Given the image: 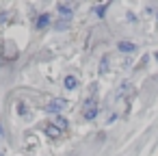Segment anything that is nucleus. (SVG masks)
<instances>
[{"instance_id":"7ed1b4c3","label":"nucleus","mask_w":158,"mask_h":156,"mask_svg":"<svg viewBox=\"0 0 158 156\" xmlns=\"http://www.w3.org/2000/svg\"><path fill=\"white\" fill-rule=\"evenodd\" d=\"M117 48H119V52H136V46L130 41H119Z\"/></svg>"},{"instance_id":"9d476101","label":"nucleus","mask_w":158,"mask_h":156,"mask_svg":"<svg viewBox=\"0 0 158 156\" xmlns=\"http://www.w3.org/2000/svg\"><path fill=\"white\" fill-rule=\"evenodd\" d=\"M0 156H2V154H0Z\"/></svg>"},{"instance_id":"423d86ee","label":"nucleus","mask_w":158,"mask_h":156,"mask_svg":"<svg viewBox=\"0 0 158 156\" xmlns=\"http://www.w3.org/2000/svg\"><path fill=\"white\" fill-rule=\"evenodd\" d=\"M52 126H56V128H59V130L63 132V130L67 128V119H65V117H56V119L52 121Z\"/></svg>"},{"instance_id":"1a4fd4ad","label":"nucleus","mask_w":158,"mask_h":156,"mask_svg":"<svg viewBox=\"0 0 158 156\" xmlns=\"http://www.w3.org/2000/svg\"><path fill=\"white\" fill-rule=\"evenodd\" d=\"M106 7H108V5H104V7H98V9H95V13H98V15H104V11H106Z\"/></svg>"},{"instance_id":"6e6552de","label":"nucleus","mask_w":158,"mask_h":156,"mask_svg":"<svg viewBox=\"0 0 158 156\" xmlns=\"http://www.w3.org/2000/svg\"><path fill=\"white\" fill-rule=\"evenodd\" d=\"M59 11L65 15V20H69V18H72V9H69L67 5H59Z\"/></svg>"},{"instance_id":"39448f33","label":"nucleus","mask_w":158,"mask_h":156,"mask_svg":"<svg viewBox=\"0 0 158 156\" xmlns=\"http://www.w3.org/2000/svg\"><path fill=\"white\" fill-rule=\"evenodd\" d=\"M50 24V15L48 13H44V15H39V20H37V28L41 31V28H46Z\"/></svg>"},{"instance_id":"20e7f679","label":"nucleus","mask_w":158,"mask_h":156,"mask_svg":"<svg viewBox=\"0 0 158 156\" xmlns=\"http://www.w3.org/2000/svg\"><path fill=\"white\" fill-rule=\"evenodd\" d=\"M46 134H48L50 139H59V137H61V130H59L56 126L50 124V126H46Z\"/></svg>"},{"instance_id":"f257e3e1","label":"nucleus","mask_w":158,"mask_h":156,"mask_svg":"<svg viewBox=\"0 0 158 156\" xmlns=\"http://www.w3.org/2000/svg\"><path fill=\"white\" fill-rule=\"evenodd\" d=\"M65 108H67V100H63V98H54V100H50L48 106H46L48 113H61V111H65Z\"/></svg>"},{"instance_id":"f03ea898","label":"nucleus","mask_w":158,"mask_h":156,"mask_svg":"<svg viewBox=\"0 0 158 156\" xmlns=\"http://www.w3.org/2000/svg\"><path fill=\"white\" fill-rule=\"evenodd\" d=\"M82 115H85V119H95L98 117V104L93 100H89L85 104V108H82Z\"/></svg>"},{"instance_id":"0eeeda50","label":"nucleus","mask_w":158,"mask_h":156,"mask_svg":"<svg viewBox=\"0 0 158 156\" xmlns=\"http://www.w3.org/2000/svg\"><path fill=\"white\" fill-rule=\"evenodd\" d=\"M76 85H78V80L74 76H65V89H76Z\"/></svg>"}]
</instances>
